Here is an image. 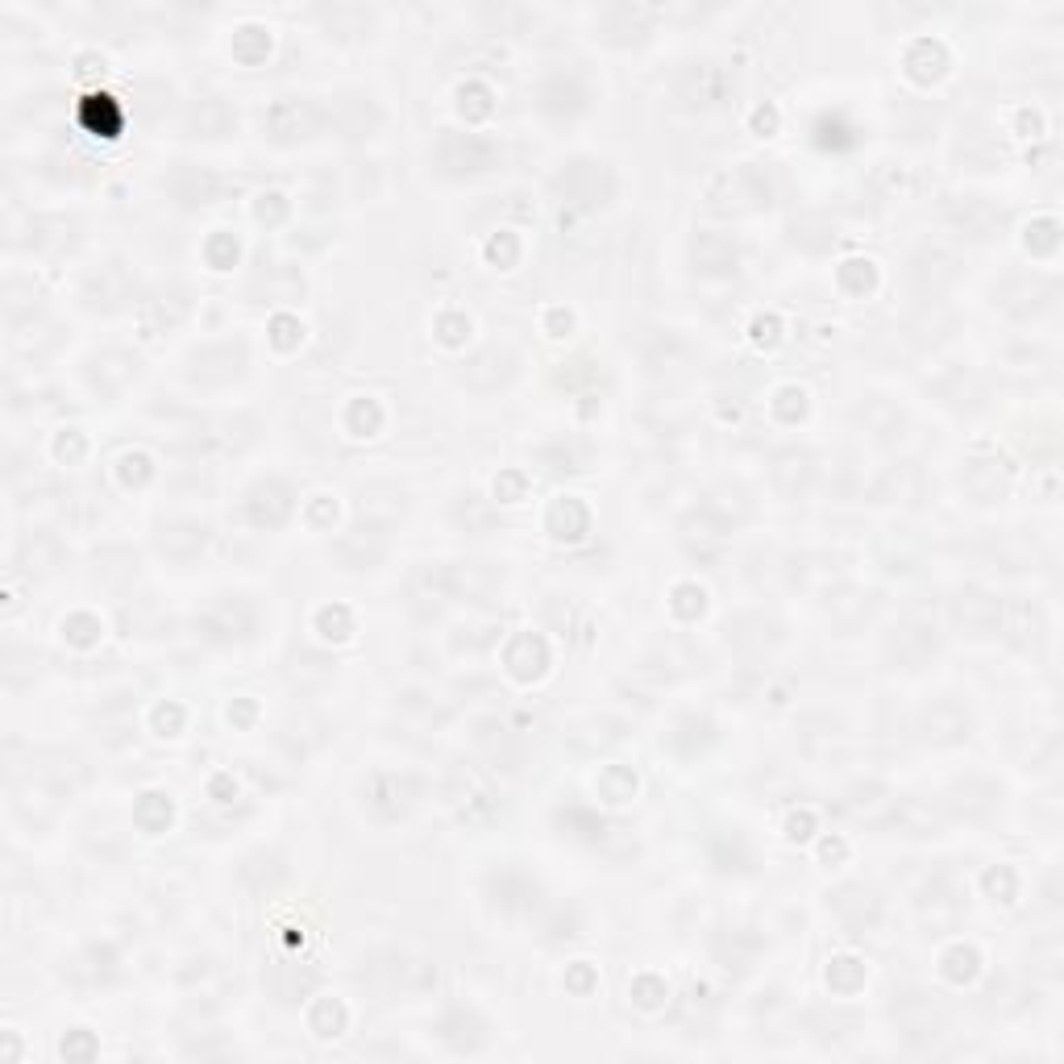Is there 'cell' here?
Instances as JSON below:
<instances>
[{
	"label": "cell",
	"mask_w": 1064,
	"mask_h": 1064,
	"mask_svg": "<svg viewBox=\"0 0 1064 1064\" xmlns=\"http://www.w3.org/2000/svg\"><path fill=\"white\" fill-rule=\"evenodd\" d=\"M449 147H458V159H441L449 171H482L487 163H491V154H495V147L487 142V138H475V133H466V138H445Z\"/></svg>",
	"instance_id": "5"
},
{
	"label": "cell",
	"mask_w": 1064,
	"mask_h": 1064,
	"mask_svg": "<svg viewBox=\"0 0 1064 1064\" xmlns=\"http://www.w3.org/2000/svg\"><path fill=\"white\" fill-rule=\"evenodd\" d=\"M316 121H320V113H316L308 101H279V105L271 108V133L279 138V142L308 138V133L316 129Z\"/></svg>",
	"instance_id": "2"
},
{
	"label": "cell",
	"mask_w": 1064,
	"mask_h": 1064,
	"mask_svg": "<svg viewBox=\"0 0 1064 1064\" xmlns=\"http://www.w3.org/2000/svg\"><path fill=\"white\" fill-rule=\"evenodd\" d=\"M898 636H890V648H902V662H907V669H915L919 662H927L932 653H936V628L927 624H902L895 628Z\"/></svg>",
	"instance_id": "4"
},
{
	"label": "cell",
	"mask_w": 1064,
	"mask_h": 1064,
	"mask_svg": "<svg viewBox=\"0 0 1064 1064\" xmlns=\"http://www.w3.org/2000/svg\"><path fill=\"white\" fill-rule=\"evenodd\" d=\"M724 96V71L715 63H694V71H687V84H682V101L687 105H720Z\"/></svg>",
	"instance_id": "3"
},
{
	"label": "cell",
	"mask_w": 1064,
	"mask_h": 1064,
	"mask_svg": "<svg viewBox=\"0 0 1064 1064\" xmlns=\"http://www.w3.org/2000/svg\"><path fill=\"white\" fill-rule=\"evenodd\" d=\"M952 620L969 632H990L1002 620V604L994 595H981V591H960L952 599Z\"/></svg>",
	"instance_id": "1"
}]
</instances>
